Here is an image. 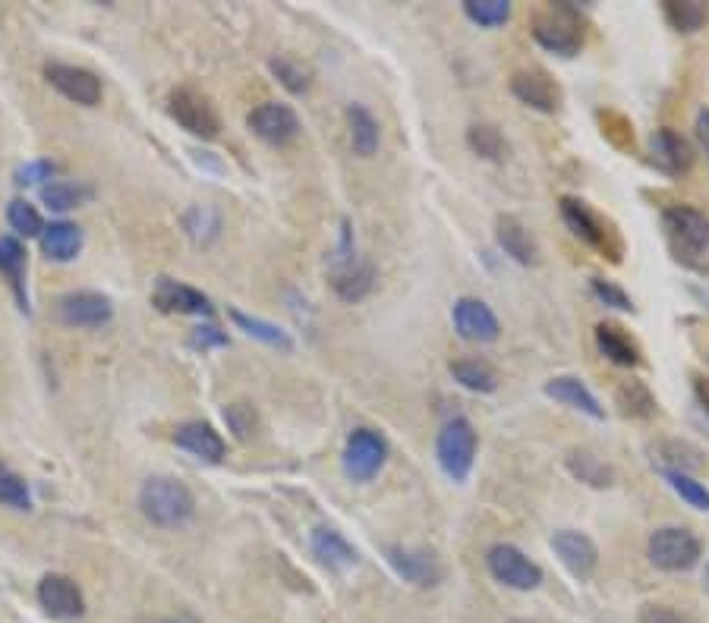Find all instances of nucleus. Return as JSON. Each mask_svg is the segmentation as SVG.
Returning a JSON list of instances; mask_svg holds the SVG:
<instances>
[{"mask_svg": "<svg viewBox=\"0 0 709 623\" xmlns=\"http://www.w3.org/2000/svg\"><path fill=\"white\" fill-rule=\"evenodd\" d=\"M697 136H700V142H704V149H707V154H709V111L707 107L697 114Z\"/></svg>", "mask_w": 709, "mask_h": 623, "instance_id": "nucleus-49", "label": "nucleus"}, {"mask_svg": "<svg viewBox=\"0 0 709 623\" xmlns=\"http://www.w3.org/2000/svg\"><path fill=\"white\" fill-rule=\"evenodd\" d=\"M174 445L205 460V463H221L225 460V441L208 423H183L174 431Z\"/></svg>", "mask_w": 709, "mask_h": 623, "instance_id": "nucleus-23", "label": "nucleus"}, {"mask_svg": "<svg viewBox=\"0 0 709 623\" xmlns=\"http://www.w3.org/2000/svg\"><path fill=\"white\" fill-rule=\"evenodd\" d=\"M168 114L178 120L186 132L199 136V139H215L221 132V120L215 114V107L208 104L205 95L193 92V89H178L168 99Z\"/></svg>", "mask_w": 709, "mask_h": 623, "instance_id": "nucleus-9", "label": "nucleus"}, {"mask_svg": "<svg viewBox=\"0 0 709 623\" xmlns=\"http://www.w3.org/2000/svg\"><path fill=\"white\" fill-rule=\"evenodd\" d=\"M464 16L480 28H499L511 20L507 0H464Z\"/></svg>", "mask_w": 709, "mask_h": 623, "instance_id": "nucleus-36", "label": "nucleus"}, {"mask_svg": "<svg viewBox=\"0 0 709 623\" xmlns=\"http://www.w3.org/2000/svg\"><path fill=\"white\" fill-rule=\"evenodd\" d=\"M347 132H351V146H354L359 158H373L379 151V120L363 104H351L347 107Z\"/></svg>", "mask_w": 709, "mask_h": 623, "instance_id": "nucleus-26", "label": "nucleus"}, {"mask_svg": "<svg viewBox=\"0 0 709 623\" xmlns=\"http://www.w3.org/2000/svg\"><path fill=\"white\" fill-rule=\"evenodd\" d=\"M558 208H561V221L568 224V230L586 243L590 250H596L599 255H606L611 262H621V236H618V230L611 227V221H606L603 215H596L590 205L583 199H574V196H564V199L558 201Z\"/></svg>", "mask_w": 709, "mask_h": 623, "instance_id": "nucleus-3", "label": "nucleus"}, {"mask_svg": "<svg viewBox=\"0 0 709 623\" xmlns=\"http://www.w3.org/2000/svg\"><path fill=\"white\" fill-rule=\"evenodd\" d=\"M590 290H593V297L608 305V309H618V312H633V302L631 297L618 287V284H611V280H603V277H593L590 280Z\"/></svg>", "mask_w": 709, "mask_h": 623, "instance_id": "nucleus-44", "label": "nucleus"}, {"mask_svg": "<svg viewBox=\"0 0 709 623\" xmlns=\"http://www.w3.org/2000/svg\"><path fill=\"white\" fill-rule=\"evenodd\" d=\"M142 623H178V621H164V618H158V621H142Z\"/></svg>", "mask_w": 709, "mask_h": 623, "instance_id": "nucleus-50", "label": "nucleus"}, {"mask_svg": "<svg viewBox=\"0 0 709 623\" xmlns=\"http://www.w3.org/2000/svg\"><path fill=\"white\" fill-rule=\"evenodd\" d=\"M0 504H7L13 510H28V504H32L28 485L10 470H0Z\"/></svg>", "mask_w": 709, "mask_h": 623, "instance_id": "nucleus-42", "label": "nucleus"}, {"mask_svg": "<svg viewBox=\"0 0 709 623\" xmlns=\"http://www.w3.org/2000/svg\"><path fill=\"white\" fill-rule=\"evenodd\" d=\"M694 394L709 419V374H694Z\"/></svg>", "mask_w": 709, "mask_h": 623, "instance_id": "nucleus-48", "label": "nucleus"}, {"mask_svg": "<svg viewBox=\"0 0 709 623\" xmlns=\"http://www.w3.org/2000/svg\"><path fill=\"white\" fill-rule=\"evenodd\" d=\"M385 561L394 574L401 576L410 586H420V589H432L445 579V567L442 561L423 549H407V545H388L385 549Z\"/></svg>", "mask_w": 709, "mask_h": 623, "instance_id": "nucleus-10", "label": "nucleus"}, {"mask_svg": "<svg viewBox=\"0 0 709 623\" xmlns=\"http://www.w3.org/2000/svg\"><path fill=\"white\" fill-rule=\"evenodd\" d=\"M662 227L672 250L684 258H700L709 252V215L694 205H668L662 211Z\"/></svg>", "mask_w": 709, "mask_h": 623, "instance_id": "nucleus-6", "label": "nucleus"}, {"mask_svg": "<svg viewBox=\"0 0 709 623\" xmlns=\"http://www.w3.org/2000/svg\"><path fill=\"white\" fill-rule=\"evenodd\" d=\"M650 161L665 176H684L690 174V168L697 161V151L682 132H675L672 126H662L650 136Z\"/></svg>", "mask_w": 709, "mask_h": 623, "instance_id": "nucleus-13", "label": "nucleus"}, {"mask_svg": "<svg viewBox=\"0 0 709 623\" xmlns=\"http://www.w3.org/2000/svg\"><path fill=\"white\" fill-rule=\"evenodd\" d=\"M653 460H659V470L662 473H694V470H704V450L687 445V441H659L653 448Z\"/></svg>", "mask_w": 709, "mask_h": 623, "instance_id": "nucleus-29", "label": "nucleus"}, {"mask_svg": "<svg viewBox=\"0 0 709 623\" xmlns=\"http://www.w3.org/2000/svg\"><path fill=\"white\" fill-rule=\"evenodd\" d=\"M0 275L7 277L16 290V297L26 309V297H23V275H26V250L16 236H0Z\"/></svg>", "mask_w": 709, "mask_h": 623, "instance_id": "nucleus-34", "label": "nucleus"}, {"mask_svg": "<svg viewBox=\"0 0 709 623\" xmlns=\"http://www.w3.org/2000/svg\"><path fill=\"white\" fill-rule=\"evenodd\" d=\"M564 466H568V473L574 475L578 482L593 485V488H608V485L615 482L611 466H608L603 457H596V453H590V450H574V453H568Z\"/></svg>", "mask_w": 709, "mask_h": 623, "instance_id": "nucleus-32", "label": "nucleus"}, {"mask_svg": "<svg viewBox=\"0 0 709 623\" xmlns=\"http://www.w3.org/2000/svg\"><path fill=\"white\" fill-rule=\"evenodd\" d=\"M707 582H709V564H707Z\"/></svg>", "mask_w": 709, "mask_h": 623, "instance_id": "nucleus-51", "label": "nucleus"}, {"mask_svg": "<svg viewBox=\"0 0 709 623\" xmlns=\"http://www.w3.org/2000/svg\"><path fill=\"white\" fill-rule=\"evenodd\" d=\"M45 79L64 99L77 101L82 107H95L102 101V79L92 70H82V67H73V64H48Z\"/></svg>", "mask_w": 709, "mask_h": 623, "instance_id": "nucleus-14", "label": "nucleus"}, {"mask_svg": "<svg viewBox=\"0 0 709 623\" xmlns=\"http://www.w3.org/2000/svg\"><path fill=\"white\" fill-rule=\"evenodd\" d=\"M546 397L556 400L561 406H568V409H578L583 416H590V419H606V409H603V403L596 400V394L583 384L581 378H574V374H558L552 381H546Z\"/></svg>", "mask_w": 709, "mask_h": 623, "instance_id": "nucleus-21", "label": "nucleus"}, {"mask_svg": "<svg viewBox=\"0 0 709 623\" xmlns=\"http://www.w3.org/2000/svg\"><path fill=\"white\" fill-rule=\"evenodd\" d=\"M615 400H618L621 413L631 419H653L656 416V397L650 394V388L643 381H621L615 391Z\"/></svg>", "mask_w": 709, "mask_h": 623, "instance_id": "nucleus-33", "label": "nucleus"}, {"mask_svg": "<svg viewBox=\"0 0 709 623\" xmlns=\"http://www.w3.org/2000/svg\"><path fill=\"white\" fill-rule=\"evenodd\" d=\"M485 567H489V574L495 576L502 586L517 589V592H533V589L542 586V570H539V564L530 561L517 545H507V542L489 549V554H485Z\"/></svg>", "mask_w": 709, "mask_h": 623, "instance_id": "nucleus-7", "label": "nucleus"}, {"mask_svg": "<svg viewBox=\"0 0 709 623\" xmlns=\"http://www.w3.org/2000/svg\"><path fill=\"white\" fill-rule=\"evenodd\" d=\"M309 545H312V554H316L329 570H347V567H354L356 561H359V551H356L338 529H329V526H319V529L312 532Z\"/></svg>", "mask_w": 709, "mask_h": 623, "instance_id": "nucleus-24", "label": "nucleus"}, {"mask_svg": "<svg viewBox=\"0 0 709 623\" xmlns=\"http://www.w3.org/2000/svg\"><path fill=\"white\" fill-rule=\"evenodd\" d=\"M596 347L606 356L608 362L621 366V369H637L643 359H640V347L631 334L615 322H599L596 324Z\"/></svg>", "mask_w": 709, "mask_h": 623, "instance_id": "nucleus-22", "label": "nucleus"}, {"mask_svg": "<svg viewBox=\"0 0 709 623\" xmlns=\"http://www.w3.org/2000/svg\"><path fill=\"white\" fill-rule=\"evenodd\" d=\"M552 551L564 564V570L578 579H590L599 567V549L593 545L590 535H583L578 529H561L552 535Z\"/></svg>", "mask_w": 709, "mask_h": 623, "instance_id": "nucleus-16", "label": "nucleus"}, {"mask_svg": "<svg viewBox=\"0 0 709 623\" xmlns=\"http://www.w3.org/2000/svg\"><path fill=\"white\" fill-rule=\"evenodd\" d=\"M495 240H499V246H502L507 258H514L517 265H524V268L539 265V243H536V236L527 230V224L521 218L502 215L495 221Z\"/></svg>", "mask_w": 709, "mask_h": 623, "instance_id": "nucleus-20", "label": "nucleus"}, {"mask_svg": "<svg viewBox=\"0 0 709 623\" xmlns=\"http://www.w3.org/2000/svg\"><path fill=\"white\" fill-rule=\"evenodd\" d=\"M533 38L539 48L558 57H578L583 48V20L581 10L571 3H552L539 10L530 23Z\"/></svg>", "mask_w": 709, "mask_h": 623, "instance_id": "nucleus-2", "label": "nucleus"}, {"mask_svg": "<svg viewBox=\"0 0 709 623\" xmlns=\"http://www.w3.org/2000/svg\"><path fill=\"white\" fill-rule=\"evenodd\" d=\"M111 315H114V305L102 293L79 290L57 300V319L70 327H102L104 322H111Z\"/></svg>", "mask_w": 709, "mask_h": 623, "instance_id": "nucleus-17", "label": "nucleus"}, {"mask_svg": "<svg viewBox=\"0 0 709 623\" xmlns=\"http://www.w3.org/2000/svg\"><path fill=\"white\" fill-rule=\"evenodd\" d=\"M637 623H690L684 614H678L675 608L668 604H643L640 614H637Z\"/></svg>", "mask_w": 709, "mask_h": 623, "instance_id": "nucleus-45", "label": "nucleus"}, {"mask_svg": "<svg viewBox=\"0 0 709 623\" xmlns=\"http://www.w3.org/2000/svg\"><path fill=\"white\" fill-rule=\"evenodd\" d=\"M477 428L470 425V419L455 416L451 423H445V428L435 438V460L442 466V473L448 475L451 482H467L473 473L477 463Z\"/></svg>", "mask_w": 709, "mask_h": 623, "instance_id": "nucleus-5", "label": "nucleus"}, {"mask_svg": "<svg viewBox=\"0 0 709 623\" xmlns=\"http://www.w3.org/2000/svg\"><path fill=\"white\" fill-rule=\"evenodd\" d=\"M152 302L161 312H171V315H211V302L205 293H199L196 287L178 284L171 277L158 280Z\"/></svg>", "mask_w": 709, "mask_h": 623, "instance_id": "nucleus-19", "label": "nucleus"}, {"mask_svg": "<svg viewBox=\"0 0 709 623\" xmlns=\"http://www.w3.org/2000/svg\"><path fill=\"white\" fill-rule=\"evenodd\" d=\"M467 146L470 151L482 158V161H492V164H505L507 154H511V146L507 139L502 136V129L492 124H473L467 129Z\"/></svg>", "mask_w": 709, "mask_h": 623, "instance_id": "nucleus-30", "label": "nucleus"}, {"mask_svg": "<svg viewBox=\"0 0 709 623\" xmlns=\"http://www.w3.org/2000/svg\"><path fill=\"white\" fill-rule=\"evenodd\" d=\"M448 372L460 388H467L473 394H495L499 391V372L482 359H455L448 366Z\"/></svg>", "mask_w": 709, "mask_h": 623, "instance_id": "nucleus-28", "label": "nucleus"}, {"mask_svg": "<svg viewBox=\"0 0 709 623\" xmlns=\"http://www.w3.org/2000/svg\"><path fill=\"white\" fill-rule=\"evenodd\" d=\"M599 126H603V136H606L615 149H633V126L625 114H618V111H599Z\"/></svg>", "mask_w": 709, "mask_h": 623, "instance_id": "nucleus-40", "label": "nucleus"}, {"mask_svg": "<svg viewBox=\"0 0 709 623\" xmlns=\"http://www.w3.org/2000/svg\"><path fill=\"white\" fill-rule=\"evenodd\" d=\"M331 290L341 297L344 302H359L366 300L376 287V268L369 262H351L344 268H334L331 272Z\"/></svg>", "mask_w": 709, "mask_h": 623, "instance_id": "nucleus-25", "label": "nucleus"}, {"mask_svg": "<svg viewBox=\"0 0 709 623\" xmlns=\"http://www.w3.org/2000/svg\"><path fill=\"white\" fill-rule=\"evenodd\" d=\"M89 196H92V189L77 186V183H67V180H54L48 186H42V201L48 208H54V211H70V208L82 205Z\"/></svg>", "mask_w": 709, "mask_h": 623, "instance_id": "nucleus-37", "label": "nucleus"}, {"mask_svg": "<svg viewBox=\"0 0 709 623\" xmlns=\"http://www.w3.org/2000/svg\"><path fill=\"white\" fill-rule=\"evenodd\" d=\"M54 164L48 161H38V164H28L20 171V183H38V180H52Z\"/></svg>", "mask_w": 709, "mask_h": 623, "instance_id": "nucleus-47", "label": "nucleus"}, {"mask_svg": "<svg viewBox=\"0 0 709 623\" xmlns=\"http://www.w3.org/2000/svg\"><path fill=\"white\" fill-rule=\"evenodd\" d=\"M385 460H388V441L381 438L379 431H373V428H356L354 435L347 438L341 466H344V475H347L351 482H369V478L379 475Z\"/></svg>", "mask_w": 709, "mask_h": 623, "instance_id": "nucleus-8", "label": "nucleus"}, {"mask_svg": "<svg viewBox=\"0 0 709 623\" xmlns=\"http://www.w3.org/2000/svg\"><path fill=\"white\" fill-rule=\"evenodd\" d=\"M139 507H142V517L149 523L161 526V529H178V526L193 520L196 498H193V492L180 478L155 475L139 492Z\"/></svg>", "mask_w": 709, "mask_h": 623, "instance_id": "nucleus-1", "label": "nucleus"}, {"mask_svg": "<svg viewBox=\"0 0 709 623\" xmlns=\"http://www.w3.org/2000/svg\"><path fill=\"white\" fill-rule=\"evenodd\" d=\"M451 319L457 334L470 344H495L502 334L499 315L477 297H460L451 309Z\"/></svg>", "mask_w": 709, "mask_h": 623, "instance_id": "nucleus-11", "label": "nucleus"}, {"mask_svg": "<svg viewBox=\"0 0 709 623\" xmlns=\"http://www.w3.org/2000/svg\"><path fill=\"white\" fill-rule=\"evenodd\" d=\"M511 95L539 114H556L561 107V85L546 70H517L511 76Z\"/></svg>", "mask_w": 709, "mask_h": 623, "instance_id": "nucleus-15", "label": "nucleus"}, {"mask_svg": "<svg viewBox=\"0 0 709 623\" xmlns=\"http://www.w3.org/2000/svg\"><path fill=\"white\" fill-rule=\"evenodd\" d=\"M268 67L281 79V85L287 92H294V95H304L306 89H309V82H312V73L306 70L300 60H294V57H275Z\"/></svg>", "mask_w": 709, "mask_h": 623, "instance_id": "nucleus-39", "label": "nucleus"}, {"mask_svg": "<svg viewBox=\"0 0 709 623\" xmlns=\"http://www.w3.org/2000/svg\"><path fill=\"white\" fill-rule=\"evenodd\" d=\"M193 347L208 349V347H228V334H221L218 327H211V324H203V327H196L193 331Z\"/></svg>", "mask_w": 709, "mask_h": 623, "instance_id": "nucleus-46", "label": "nucleus"}, {"mask_svg": "<svg viewBox=\"0 0 709 623\" xmlns=\"http://www.w3.org/2000/svg\"><path fill=\"white\" fill-rule=\"evenodd\" d=\"M7 221H10V227H13L20 236H42V230H45L42 215H38V211L23 199L10 201V208H7Z\"/></svg>", "mask_w": 709, "mask_h": 623, "instance_id": "nucleus-41", "label": "nucleus"}, {"mask_svg": "<svg viewBox=\"0 0 709 623\" xmlns=\"http://www.w3.org/2000/svg\"><path fill=\"white\" fill-rule=\"evenodd\" d=\"M230 319H233L237 327H243L250 337L262 341V344H268V347H278V349L294 347V344H290V337L281 331L278 324L265 322V319H255V315H247V312H240V309H230Z\"/></svg>", "mask_w": 709, "mask_h": 623, "instance_id": "nucleus-35", "label": "nucleus"}, {"mask_svg": "<svg viewBox=\"0 0 709 623\" xmlns=\"http://www.w3.org/2000/svg\"><path fill=\"white\" fill-rule=\"evenodd\" d=\"M225 423L230 425L237 441H250L255 435V409L250 403H230L225 409Z\"/></svg>", "mask_w": 709, "mask_h": 623, "instance_id": "nucleus-43", "label": "nucleus"}, {"mask_svg": "<svg viewBox=\"0 0 709 623\" xmlns=\"http://www.w3.org/2000/svg\"><path fill=\"white\" fill-rule=\"evenodd\" d=\"M662 16L682 35H694L709 23V7L700 0H665L662 3Z\"/></svg>", "mask_w": 709, "mask_h": 623, "instance_id": "nucleus-31", "label": "nucleus"}, {"mask_svg": "<svg viewBox=\"0 0 709 623\" xmlns=\"http://www.w3.org/2000/svg\"><path fill=\"white\" fill-rule=\"evenodd\" d=\"M250 129L268 146H290L300 136V117L278 101H265L250 114Z\"/></svg>", "mask_w": 709, "mask_h": 623, "instance_id": "nucleus-12", "label": "nucleus"}, {"mask_svg": "<svg viewBox=\"0 0 709 623\" xmlns=\"http://www.w3.org/2000/svg\"><path fill=\"white\" fill-rule=\"evenodd\" d=\"M42 250L52 262H70L82 250V233L70 221H54L42 230Z\"/></svg>", "mask_w": 709, "mask_h": 623, "instance_id": "nucleus-27", "label": "nucleus"}, {"mask_svg": "<svg viewBox=\"0 0 709 623\" xmlns=\"http://www.w3.org/2000/svg\"><path fill=\"white\" fill-rule=\"evenodd\" d=\"M647 554H650V564L656 570H665V574H687L700 564L704 557V545L700 539L684 529V526H662L650 535L647 542Z\"/></svg>", "mask_w": 709, "mask_h": 623, "instance_id": "nucleus-4", "label": "nucleus"}, {"mask_svg": "<svg viewBox=\"0 0 709 623\" xmlns=\"http://www.w3.org/2000/svg\"><path fill=\"white\" fill-rule=\"evenodd\" d=\"M665 475V482H668V488L678 495V498L687 504V507H694V510H704V514H709V488L704 485V482H697L694 475L687 473H662Z\"/></svg>", "mask_w": 709, "mask_h": 623, "instance_id": "nucleus-38", "label": "nucleus"}, {"mask_svg": "<svg viewBox=\"0 0 709 623\" xmlns=\"http://www.w3.org/2000/svg\"><path fill=\"white\" fill-rule=\"evenodd\" d=\"M38 601L52 618H60V621H73L85 611L82 589L64 574H48L38 582Z\"/></svg>", "mask_w": 709, "mask_h": 623, "instance_id": "nucleus-18", "label": "nucleus"}]
</instances>
